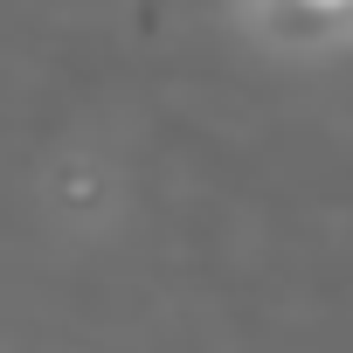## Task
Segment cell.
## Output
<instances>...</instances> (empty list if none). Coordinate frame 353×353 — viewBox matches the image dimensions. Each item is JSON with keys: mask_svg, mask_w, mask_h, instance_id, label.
<instances>
[{"mask_svg": "<svg viewBox=\"0 0 353 353\" xmlns=\"http://www.w3.org/2000/svg\"><path fill=\"white\" fill-rule=\"evenodd\" d=\"M312 8H325V14H339V8H353V0H312Z\"/></svg>", "mask_w": 353, "mask_h": 353, "instance_id": "1", "label": "cell"}]
</instances>
